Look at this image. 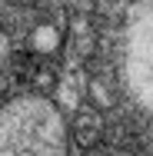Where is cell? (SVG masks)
<instances>
[{
    "label": "cell",
    "mask_w": 153,
    "mask_h": 156,
    "mask_svg": "<svg viewBox=\"0 0 153 156\" xmlns=\"http://www.w3.org/2000/svg\"><path fill=\"white\" fill-rule=\"evenodd\" d=\"M0 156H67V126L43 96H20L0 110Z\"/></svg>",
    "instance_id": "6da1fadb"
},
{
    "label": "cell",
    "mask_w": 153,
    "mask_h": 156,
    "mask_svg": "<svg viewBox=\"0 0 153 156\" xmlns=\"http://www.w3.org/2000/svg\"><path fill=\"white\" fill-rule=\"evenodd\" d=\"M120 66L133 96L153 113V0H140L130 13Z\"/></svg>",
    "instance_id": "7a4b0ae2"
},
{
    "label": "cell",
    "mask_w": 153,
    "mask_h": 156,
    "mask_svg": "<svg viewBox=\"0 0 153 156\" xmlns=\"http://www.w3.org/2000/svg\"><path fill=\"white\" fill-rule=\"evenodd\" d=\"M73 136H77V143H80V146H93V143L100 140V120H97V116H90V113H83V116L77 120Z\"/></svg>",
    "instance_id": "3957f363"
},
{
    "label": "cell",
    "mask_w": 153,
    "mask_h": 156,
    "mask_svg": "<svg viewBox=\"0 0 153 156\" xmlns=\"http://www.w3.org/2000/svg\"><path fill=\"white\" fill-rule=\"evenodd\" d=\"M33 50H40V53H53L57 47H60V33H57V27H50V23H43V27H37L30 37Z\"/></svg>",
    "instance_id": "277c9868"
},
{
    "label": "cell",
    "mask_w": 153,
    "mask_h": 156,
    "mask_svg": "<svg viewBox=\"0 0 153 156\" xmlns=\"http://www.w3.org/2000/svg\"><path fill=\"white\" fill-rule=\"evenodd\" d=\"M93 96H97V100H100V106H107V100H110V96H107V90H103V87H100V83H97V87H93Z\"/></svg>",
    "instance_id": "5b68a950"
},
{
    "label": "cell",
    "mask_w": 153,
    "mask_h": 156,
    "mask_svg": "<svg viewBox=\"0 0 153 156\" xmlns=\"http://www.w3.org/2000/svg\"><path fill=\"white\" fill-rule=\"evenodd\" d=\"M7 47H10V40H7V33L0 30V53H7Z\"/></svg>",
    "instance_id": "8992f818"
},
{
    "label": "cell",
    "mask_w": 153,
    "mask_h": 156,
    "mask_svg": "<svg viewBox=\"0 0 153 156\" xmlns=\"http://www.w3.org/2000/svg\"><path fill=\"white\" fill-rule=\"evenodd\" d=\"M113 156H117V153H113Z\"/></svg>",
    "instance_id": "52a82bcc"
}]
</instances>
